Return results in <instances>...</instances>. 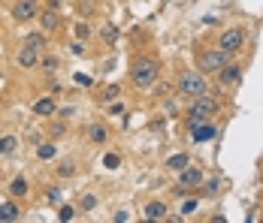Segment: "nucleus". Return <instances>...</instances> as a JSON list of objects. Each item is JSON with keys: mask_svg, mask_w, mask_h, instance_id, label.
<instances>
[{"mask_svg": "<svg viewBox=\"0 0 263 223\" xmlns=\"http://www.w3.org/2000/svg\"><path fill=\"white\" fill-rule=\"evenodd\" d=\"M54 154H58V148H54L52 142H43V145H36V157H40V160H54Z\"/></svg>", "mask_w": 263, "mask_h": 223, "instance_id": "obj_25", "label": "nucleus"}, {"mask_svg": "<svg viewBox=\"0 0 263 223\" xmlns=\"http://www.w3.org/2000/svg\"><path fill=\"white\" fill-rule=\"evenodd\" d=\"M0 3H12V0H0Z\"/></svg>", "mask_w": 263, "mask_h": 223, "instance_id": "obj_34", "label": "nucleus"}, {"mask_svg": "<svg viewBox=\"0 0 263 223\" xmlns=\"http://www.w3.org/2000/svg\"><path fill=\"white\" fill-rule=\"evenodd\" d=\"M218 136V124H215V118H209V121H203V124L197 127V130H191V142L194 145H203V142H212Z\"/></svg>", "mask_w": 263, "mask_h": 223, "instance_id": "obj_11", "label": "nucleus"}, {"mask_svg": "<svg viewBox=\"0 0 263 223\" xmlns=\"http://www.w3.org/2000/svg\"><path fill=\"white\" fill-rule=\"evenodd\" d=\"M73 33H76V39H79V43H88V39L94 36V30L85 25V22H76V25H73Z\"/></svg>", "mask_w": 263, "mask_h": 223, "instance_id": "obj_24", "label": "nucleus"}, {"mask_svg": "<svg viewBox=\"0 0 263 223\" xmlns=\"http://www.w3.org/2000/svg\"><path fill=\"white\" fill-rule=\"evenodd\" d=\"M36 25L43 27V30H46V33H49V36H52L54 30H58V27H61V15H58V12H54V9H43V12H40V15H36Z\"/></svg>", "mask_w": 263, "mask_h": 223, "instance_id": "obj_14", "label": "nucleus"}, {"mask_svg": "<svg viewBox=\"0 0 263 223\" xmlns=\"http://www.w3.org/2000/svg\"><path fill=\"white\" fill-rule=\"evenodd\" d=\"M40 57H43V51H36V49H30V46L22 43V49L15 54V64H18L22 70H40Z\"/></svg>", "mask_w": 263, "mask_h": 223, "instance_id": "obj_10", "label": "nucleus"}, {"mask_svg": "<svg viewBox=\"0 0 263 223\" xmlns=\"http://www.w3.org/2000/svg\"><path fill=\"white\" fill-rule=\"evenodd\" d=\"M6 193H9L12 199H25V196H30V181H27L25 175H15V178L9 181Z\"/></svg>", "mask_w": 263, "mask_h": 223, "instance_id": "obj_15", "label": "nucleus"}, {"mask_svg": "<svg viewBox=\"0 0 263 223\" xmlns=\"http://www.w3.org/2000/svg\"><path fill=\"white\" fill-rule=\"evenodd\" d=\"M76 217V208L73 205H61L58 208V220H73Z\"/></svg>", "mask_w": 263, "mask_h": 223, "instance_id": "obj_29", "label": "nucleus"}, {"mask_svg": "<svg viewBox=\"0 0 263 223\" xmlns=\"http://www.w3.org/2000/svg\"><path fill=\"white\" fill-rule=\"evenodd\" d=\"M22 220V205H18V199H6L3 205H0V223H15Z\"/></svg>", "mask_w": 263, "mask_h": 223, "instance_id": "obj_13", "label": "nucleus"}, {"mask_svg": "<svg viewBox=\"0 0 263 223\" xmlns=\"http://www.w3.org/2000/svg\"><path fill=\"white\" fill-rule=\"evenodd\" d=\"M88 142H94V145H106V142H109V127L100 124V121L91 124L88 127Z\"/></svg>", "mask_w": 263, "mask_h": 223, "instance_id": "obj_18", "label": "nucleus"}, {"mask_svg": "<svg viewBox=\"0 0 263 223\" xmlns=\"http://www.w3.org/2000/svg\"><path fill=\"white\" fill-rule=\"evenodd\" d=\"M49 121H52V118H49ZM64 133H67V127H64V118H61V121H52V124H49V136H52V139H61Z\"/></svg>", "mask_w": 263, "mask_h": 223, "instance_id": "obj_27", "label": "nucleus"}, {"mask_svg": "<svg viewBox=\"0 0 263 223\" xmlns=\"http://www.w3.org/2000/svg\"><path fill=\"white\" fill-rule=\"evenodd\" d=\"M106 115L121 118V115H124V103H118V99H115V103H109V106H106Z\"/></svg>", "mask_w": 263, "mask_h": 223, "instance_id": "obj_28", "label": "nucleus"}, {"mask_svg": "<svg viewBox=\"0 0 263 223\" xmlns=\"http://www.w3.org/2000/svg\"><path fill=\"white\" fill-rule=\"evenodd\" d=\"M0 78H3V73H0Z\"/></svg>", "mask_w": 263, "mask_h": 223, "instance_id": "obj_35", "label": "nucleus"}, {"mask_svg": "<svg viewBox=\"0 0 263 223\" xmlns=\"http://www.w3.org/2000/svg\"><path fill=\"white\" fill-rule=\"evenodd\" d=\"M230 60H233V54H227L224 49H218V46H203V49H197V54H194V70H200L203 75H212V78H215Z\"/></svg>", "mask_w": 263, "mask_h": 223, "instance_id": "obj_2", "label": "nucleus"}, {"mask_svg": "<svg viewBox=\"0 0 263 223\" xmlns=\"http://www.w3.org/2000/svg\"><path fill=\"white\" fill-rule=\"evenodd\" d=\"M197 205H200L197 199H184V202H182V217H191V214L197 211Z\"/></svg>", "mask_w": 263, "mask_h": 223, "instance_id": "obj_31", "label": "nucleus"}, {"mask_svg": "<svg viewBox=\"0 0 263 223\" xmlns=\"http://www.w3.org/2000/svg\"><path fill=\"white\" fill-rule=\"evenodd\" d=\"M43 196H46V202H49V205H58V202H61V187H49Z\"/></svg>", "mask_w": 263, "mask_h": 223, "instance_id": "obj_30", "label": "nucleus"}, {"mask_svg": "<svg viewBox=\"0 0 263 223\" xmlns=\"http://www.w3.org/2000/svg\"><path fill=\"white\" fill-rule=\"evenodd\" d=\"M106 166L109 169H118L121 166V154H106Z\"/></svg>", "mask_w": 263, "mask_h": 223, "instance_id": "obj_32", "label": "nucleus"}, {"mask_svg": "<svg viewBox=\"0 0 263 223\" xmlns=\"http://www.w3.org/2000/svg\"><path fill=\"white\" fill-rule=\"evenodd\" d=\"M187 163H191L187 154H173V157H166V169H170V172H182Z\"/></svg>", "mask_w": 263, "mask_h": 223, "instance_id": "obj_20", "label": "nucleus"}, {"mask_svg": "<svg viewBox=\"0 0 263 223\" xmlns=\"http://www.w3.org/2000/svg\"><path fill=\"white\" fill-rule=\"evenodd\" d=\"M224 112V99L215 97V94H203V97L187 99L184 106V115H200V118H218Z\"/></svg>", "mask_w": 263, "mask_h": 223, "instance_id": "obj_5", "label": "nucleus"}, {"mask_svg": "<svg viewBox=\"0 0 263 223\" xmlns=\"http://www.w3.org/2000/svg\"><path fill=\"white\" fill-rule=\"evenodd\" d=\"M127 78H130V85L136 91L155 88L160 78V60L155 54H136L130 60V67H127Z\"/></svg>", "mask_w": 263, "mask_h": 223, "instance_id": "obj_1", "label": "nucleus"}, {"mask_svg": "<svg viewBox=\"0 0 263 223\" xmlns=\"http://www.w3.org/2000/svg\"><path fill=\"white\" fill-rule=\"evenodd\" d=\"M54 175H58L61 181H67V178H76V175H79V166H76V160H61V163L54 166Z\"/></svg>", "mask_w": 263, "mask_h": 223, "instance_id": "obj_19", "label": "nucleus"}, {"mask_svg": "<svg viewBox=\"0 0 263 223\" xmlns=\"http://www.w3.org/2000/svg\"><path fill=\"white\" fill-rule=\"evenodd\" d=\"M9 15H12V22H18V25L33 22V18L40 15V3H36V0H12V3H9Z\"/></svg>", "mask_w": 263, "mask_h": 223, "instance_id": "obj_7", "label": "nucleus"}, {"mask_svg": "<svg viewBox=\"0 0 263 223\" xmlns=\"http://www.w3.org/2000/svg\"><path fill=\"white\" fill-rule=\"evenodd\" d=\"M121 97V85H118V82H112V85H106V88H100V91H97V103H100V106H109V103H115V99Z\"/></svg>", "mask_w": 263, "mask_h": 223, "instance_id": "obj_17", "label": "nucleus"}, {"mask_svg": "<svg viewBox=\"0 0 263 223\" xmlns=\"http://www.w3.org/2000/svg\"><path fill=\"white\" fill-rule=\"evenodd\" d=\"M25 46H30V49H36V51H46V46H49V33L40 27V30H30L25 39H22Z\"/></svg>", "mask_w": 263, "mask_h": 223, "instance_id": "obj_16", "label": "nucleus"}, {"mask_svg": "<svg viewBox=\"0 0 263 223\" xmlns=\"http://www.w3.org/2000/svg\"><path fill=\"white\" fill-rule=\"evenodd\" d=\"M142 217H145V220H170V208H166V202L152 199V202H145Z\"/></svg>", "mask_w": 263, "mask_h": 223, "instance_id": "obj_12", "label": "nucleus"}, {"mask_svg": "<svg viewBox=\"0 0 263 223\" xmlns=\"http://www.w3.org/2000/svg\"><path fill=\"white\" fill-rule=\"evenodd\" d=\"M179 175V184H176V193H194V190H200L203 187V181H206V175H203V169L200 166H194V163H187L182 172H176Z\"/></svg>", "mask_w": 263, "mask_h": 223, "instance_id": "obj_6", "label": "nucleus"}, {"mask_svg": "<svg viewBox=\"0 0 263 223\" xmlns=\"http://www.w3.org/2000/svg\"><path fill=\"white\" fill-rule=\"evenodd\" d=\"M100 39H103L106 46H115V43H118V27L115 25H103L100 27Z\"/></svg>", "mask_w": 263, "mask_h": 223, "instance_id": "obj_22", "label": "nucleus"}, {"mask_svg": "<svg viewBox=\"0 0 263 223\" xmlns=\"http://www.w3.org/2000/svg\"><path fill=\"white\" fill-rule=\"evenodd\" d=\"M176 94L182 99H194V97H203V94H212V85H209V75H203L200 70H182L176 75Z\"/></svg>", "mask_w": 263, "mask_h": 223, "instance_id": "obj_3", "label": "nucleus"}, {"mask_svg": "<svg viewBox=\"0 0 263 223\" xmlns=\"http://www.w3.org/2000/svg\"><path fill=\"white\" fill-rule=\"evenodd\" d=\"M215 46H218V49H224L227 54H233V57H236L239 51H242L245 46H248V27H242V25L224 27V30L218 33Z\"/></svg>", "mask_w": 263, "mask_h": 223, "instance_id": "obj_4", "label": "nucleus"}, {"mask_svg": "<svg viewBox=\"0 0 263 223\" xmlns=\"http://www.w3.org/2000/svg\"><path fill=\"white\" fill-rule=\"evenodd\" d=\"M15 148H18V139H15V136H0V157L12 154Z\"/></svg>", "mask_w": 263, "mask_h": 223, "instance_id": "obj_23", "label": "nucleus"}, {"mask_svg": "<svg viewBox=\"0 0 263 223\" xmlns=\"http://www.w3.org/2000/svg\"><path fill=\"white\" fill-rule=\"evenodd\" d=\"M239 82H242V67L233 64V60L215 75V85H218V88H233V85H239Z\"/></svg>", "mask_w": 263, "mask_h": 223, "instance_id": "obj_8", "label": "nucleus"}, {"mask_svg": "<svg viewBox=\"0 0 263 223\" xmlns=\"http://www.w3.org/2000/svg\"><path fill=\"white\" fill-rule=\"evenodd\" d=\"M218 184H221V181H218V178H206V181H203V187H206V193H218Z\"/></svg>", "mask_w": 263, "mask_h": 223, "instance_id": "obj_33", "label": "nucleus"}, {"mask_svg": "<svg viewBox=\"0 0 263 223\" xmlns=\"http://www.w3.org/2000/svg\"><path fill=\"white\" fill-rule=\"evenodd\" d=\"M58 67H61V60H58L54 54H46V51H43V57H40V70L52 75V73H58Z\"/></svg>", "mask_w": 263, "mask_h": 223, "instance_id": "obj_21", "label": "nucleus"}, {"mask_svg": "<svg viewBox=\"0 0 263 223\" xmlns=\"http://www.w3.org/2000/svg\"><path fill=\"white\" fill-rule=\"evenodd\" d=\"M97 205H100V199L94 196V193H85V196H82V202H79V208H82V211H94Z\"/></svg>", "mask_w": 263, "mask_h": 223, "instance_id": "obj_26", "label": "nucleus"}, {"mask_svg": "<svg viewBox=\"0 0 263 223\" xmlns=\"http://www.w3.org/2000/svg\"><path fill=\"white\" fill-rule=\"evenodd\" d=\"M30 112L36 115V118H54L58 115V99H54V94H49V97H40L33 99V106H30Z\"/></svg>", "mask_w": 263, "mask_h": 223, "instance_id": "obj_9", "label": "nucleus"}]
</instances>
